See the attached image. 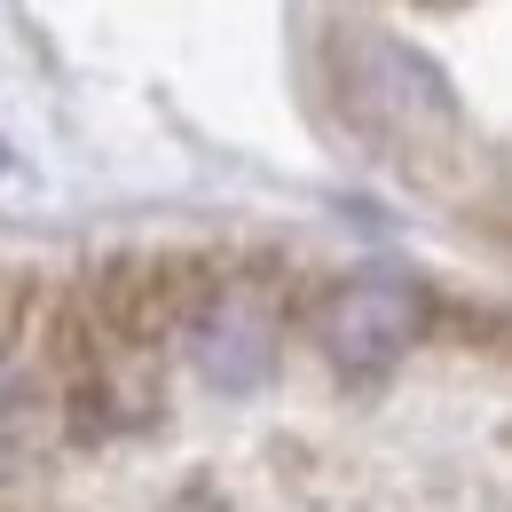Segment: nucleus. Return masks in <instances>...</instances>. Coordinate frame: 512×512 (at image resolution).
<instances>
[{
    "instance_id": "nucleus-1",
    "label": "nucleus",
    "mask_w": 512,
    "mask_h": 512,
    "mask_svg": "<svg viewBox=\"0 0 512 512\" xmlns=\"http://www.w3.org/2000/svg\"><path fill=\"white\" fill-rule=\"evenodd\" d=\"M355 87H363V103L379 111L386 127H402V134L442 127L449 111H457L442 71L426 64L418 48H402V40H363V48H355Z\"/></svg>"
}]
</instances>
